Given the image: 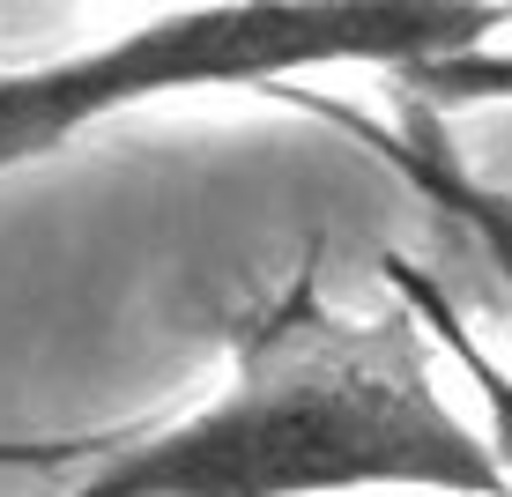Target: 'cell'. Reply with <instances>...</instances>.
Listing matches in <instances>:
<instances>
[{
	"instance_id": "cell-1",
	"label": "cell",
	"mask_w": 512,
	"mask_h": 497,
	"mask_svg": "<svg viewBox=\"0 0 512 497\" xmlns=\"http://www.w3.org/2000/svg\"><path fill=\"white\" fill-rule=\"evenodd\" d=\"M512 497L490 423H468L431 379V327L394 290L386 312H342L312 275L231 319L216 401L149 438H112L67 497Z\"/></svg>"
},
{
	"instance_id": "cell-2",
	"label": "cell",
	"mask_w": 512,
	"mask_h": 497,
	"mask_svg": "<svg viewBox=\"0 0 512 497\" xmlns=\"http://www.w3.org/2000/svg\"><path fill=\"white\" fill-rule=\"evenodd\" d=\"M512 0H201L60 60L0 67V179L67 149L97 119L179 90H260L320 67H423L475 52Z\"/></svg>"
},
{
	"instance_id": "cell-3",
	"label": "cell",
	"mask_w": 512,
	"mask_h": 497,
	"mask_svg": "<svg viewBox=\"0 0 512 497\" xmlns=\"http://www.w3.org/2000/svg\"><path fill=\"white\" fill-rule=\"evenodd\" d=\"M379 149H386V164H394L423 201H438L475 245H483V260L505 275V297H512V193L490 186V179H475V171L461 164V149H453V134H446V112L423 104V97H409L401 127L379 134Z\"/></svg>"
},
{
	"instance_id": "cell-4",
	"label": "cell",
	"mask_w": 512,
	"mask_h": 497,
	"mask_svg": "<svg viewBox=\"0 0 512 497\" xmlns=\"http://www.w3.org/2000/svg\"><path fill=\"white\" fill-rule=\"evenodd\" d=\"M386 290H401L416 305V319L431 327V342L446 349L453 364L468 371V386H475V401H483V423H490V438H498V453H505V468H512V371H505V357L475 334V319L453 305V290L438 282L423 260H409V253H386Z\"/></svg>"
},
{
	"instance_id": "cell-5",
	"label": "cell",
	"mask_w": 512,
	"mask_h": 497,
	"mask_svg": "<svg viewBox=\"0 0 512 497\" xmlns=\"http://www.w3.org/2000/svg\"><path fill=\"white\" fill-rule=\"evenodd\" d=\"M409 97L438 104V112H461V104H498L512 97V52L505 45H475V52H446V60H423L409 75H394Z\"/></svg>"
},
{
	"instance_id": "cell-6",
	"label": "cell",
	"mask_w": 512,
	"mask_h": 497,
	"mask_svg": "<svg viewBox=\"0 0 512 497\" xmlns=\"http://www.w3.org/2000/svg\"><path fill=\"white\" fill-rule=\"evenodd\" d=\"M112 438H0V475H45L82 453H104Z\"/></svg>"
}]
</instances>
